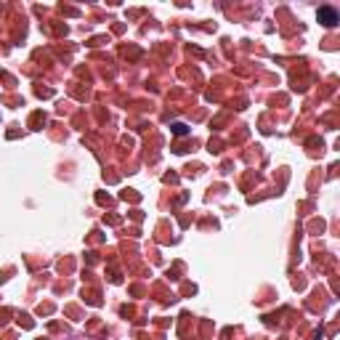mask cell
I'll return each instance as SVG.
<instances>
[{
	"instance_id": "obj_1",
	"label": "cell",
	"mask_w": 340,
	"mask_h": 340,
	"mask_svg": "<svg viewBox=\"0 0 340 340\" xmlns=\"http://www.w3.org/2000/svg\"><path fill=\"white\" fill-rule=\"evenodd\" d=\"M319 21H322L324 27H335L338 21H340V16H338L335 8H330V5H322V8H319Z\"/></svg>"
},
{
	"instance_id": "obj_2",
	"label": "cell",
	"mask_w": 340,
	"mask_h": 340,
	"mask_svg": "<svg viewBox=\"0 0 340 340\" xmlns=\"http://www.w3.org/2000/svg\"><path fill=\"white\" fill-rule=\"evenodd\" d=\"M170 128H173V133H175V136H186V133H189V128L183 125V122H173Z\"/></svg>"
}]
</instances>
